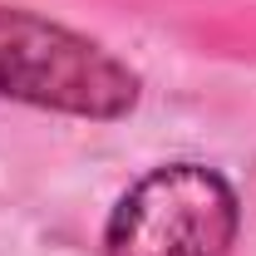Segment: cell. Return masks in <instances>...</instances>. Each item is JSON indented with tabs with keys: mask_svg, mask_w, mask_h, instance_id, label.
<instances>
[{
	"mask_svg": "<svg viewBox=\"0 0 256 256\" xmlns=\"http://www.w3.org/2000/svg\"><path fill=\"white\" fill-rule=\"evenodd\" d=\"M232 236L236 192L202 162H172L124 192L104 256H226Z\"/></svg>",
	"mask_w": 256,
	"mask_h": 256,
	"instance_id": "obj_1",
	"label": "cell"
},
{
	"mask_svg": "<svg viewBox=\"0 0 256 256\" xmlns=\"http://www.w3.org/2000/svg\"><path fill=\"white\" fill-rule=\"evenodd\" d=\"M0 94L114 118L133 104V74L89 40L0 5Z\"/></svg>",
	"mask_w": 256,
	"mask_h": 256,
	"instance_id": "obj_2",
	"label": "cell"
}]
</instances>
